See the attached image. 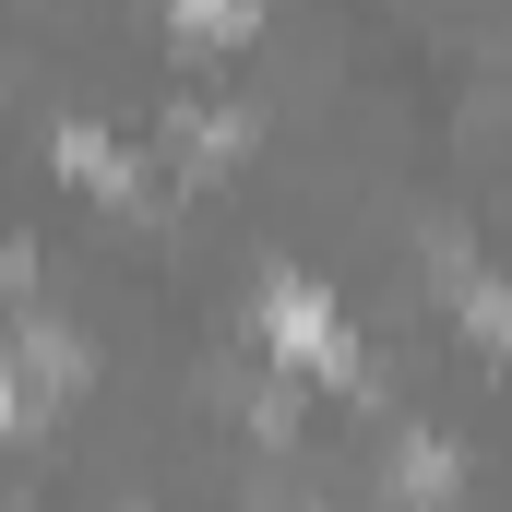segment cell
Returning a JSON list of instances; mask_svg holds the SVG:
<instances>
[{
	"mask_svg": "<svg viewBox=\"0 0 512 512\" xmlns=\"http://www.w3.org/2000/svg\"><path fill=\"white\" fill-rule=\"evenodd\" d=\"M262 346L298 358V370H322V382H358V334L334 322L322 286H286V274H274V286H262Z\"/></svg>",
	"mask_w": 512,
	"mask_h": 512,
	"instance_id": "cell-1",
	"label": "cell"
},
{
	"mask_svg": "<svg viewBox=\"0 0 512 512\" xmlns=\"http://www.w3.org/2000/svg\"><path fill=\"white\" fill-rule=\"evenodd\" d=\"M441 298L465 310V334H489V346H512V286H501V274H477L465 251H441Z\"/></svg>",
	"mask_w": 512,
	"mask_h": 512,
	"instance_id": "cell-2",
	"label": "cell"
},
{
	"mask_svg": "<svg viewBox=\"0 0 512 512\" xmlns=\"http://www.w3.org/2000/svg\"><path fill=\"white\" fill-rule=\"evenodd\" d=\"M393 489H405L417 512H441L453 501V453H441V441H393Z\"/></svg>",
	"mask_w": 512,
	"mask_h": 512,
	"instance_id": "cell-3",
	"label": "cell"
},
{
	"mask_svg": "<svg viewBox=\"0 0 512 512\" xmlns=\"http://www.w3.org/2000/svg\"><path fill=\"white\" fill-rule=\"evenodd\" d=\"M60 167H72V179H96V191H131L120 143H84V131H72V143H60Z\"/></svg>",
	"mask_w": 512,
	"mask_h": 512,
	"instance_id": "cell-4",
	"label": "cell"
},
{
	"mask_svg": "<svg viewBox=\"0 0 512 512\" xmlns=\"http://www.w3.org/2000/svg\"><path fill=\"white\" fill-rule=\"evenodd\" d=\"M191 36H251V0H167Z\"/></svg>",
	"mask_w": 512,
	"mask_h": 512,
	"instance_id": "cell-5",
	"label": "cell"
}]
</instances>
